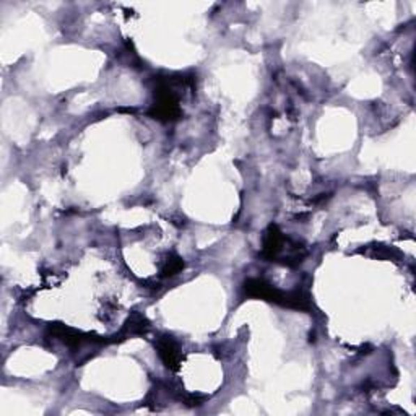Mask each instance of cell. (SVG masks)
Here are the masks:
<instances>
[{
    "mask_svg": "<svg viewBox=\"0 0 416 416\" xmlns=\"http://www.w3.org/2000/svg\"><path fill=\"white\" fill-rule=\"evenodd\" d=\"M156 348H158L160 358L164 361V364L168 366L169 369H178V364H179V348H178V345H176L174 341L169 339V337H164V339H160L158 340V345H156Z\"/></svg>",
    "mask_w": 416,
    "mask_h": 416,
    "instance_id": "3",
    "label": "cell"
},
{
    "mask_svg": "<svg viewBox=\"0 0 416 416\" xmlns=\"http://www.w3.org/2000/svg\"><path fill=\"white\" fill-rule=\"evenodd\" d=\"M244 293L251 298H259V300H265L286 307H295V309L301 311H307L311 307L309 298L305 293H285L282 290H277L275 286L267 283L265 280H259V278H252V280H247L244 283Z\"/></svg>",
    "mask_w": 416,
    "mask_h": 416,
    "instance_id": "1",
    "label": "cell"
},
{
    "mask_svg": "<svg viewBox=\"0 0 416 416\" xmlns=\"http://www.w3.org/2000/svg\"><path fill=\"white\" fill-rule=\"evenodd\" d=\"M183 267H184L183 259L178 256H171L168 261H164V265H163V268H161V275L163 277L176 275V273H179L180 270H183Z\"/></svg>",
    "mask_w": 416,
    "mask_h": 416,
    "instance_id": "4",
    "label": "cell"
},
{
    "mask_svg": "<svg viewBox=\"0 0 416 416\" xmlns=\"http://www.w3.org/2000/svg\"><path fill=\"white\" fill-rule=\"evenodd\" d=\"M151 116L161 121H173L179 116L178 98L168 86H160L156 91V102Z\"/></svg>",
    "mask_w": 416,
    "mask_h": 416,
    "instance_id": "2",
    "label": "cell"
}]
</instances>
